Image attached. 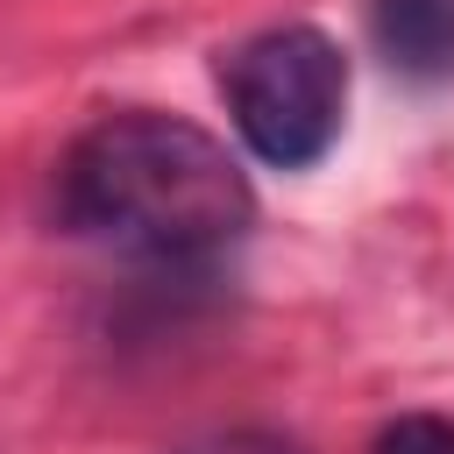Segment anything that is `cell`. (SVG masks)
I'll return each instance as SVG.
<instances>
[{"mask_svg": "<svg viewBox=\"0 0 454 454\" xmlns=\"http://www.w3.org/2000/svg\"><path fill=\"white\" fill-rule=\"evenodd\" d=\"M220 85H227V114H234L241 142L270 170L319 163L340 135V114H348V57L333 35H319L305 21L248 35L227 57Z\"/></svg>", "mask_w": 454, "mask_h": 454, "instance_id": "7a4b0ae2", "label": "cell"}, {"mask_svg": "<svg viewBox=\"0 0 454 454\" xmlns=\"http://www.w3.org/2000/svg\"><path fill=\"white\" fill-rule=\"evenodd\" d=\"M369 454H454V419L404 411V419H390V426L369 440Z\"/></svg>", "mask_w": 454, "mask_h": 454, "instance_id": "277c9868", "label": "cell"}, {"mask_svg": "<svg viewBox=\"0 0 454 454\" xmlns=\"http://www.w3.org/2000/svg\"><path fill=\"white\" fill-rule=\"evenodd\" d=\"M184 454H298L284 433H220V440H199Z\"/></svg>", "mask_w": 454, "mask_h": 454, "instance_id": "5b68a950", "label": "cell"}, {"mask_svg": "<svg viewBox=\"0 0 454 454\" xmlns=\"http://www.w3.org/2000/svg\"><path fill=\"white\" fill-rule=\"evenodd\" d=\"M64 213L71 227L142 248V255H213L227 248L255 199L220 135L177 114H106L64 156Z\"/></svg>", "mask_w": 454, "mask_h": 454, "instance_id": "6da1fadb", "label": "cell"}, {"mask_svg": "<svg viewBox=\"0 0 454 454\" xmlns=\"http://www.w3.org/2000/svg\"><path fill=\"white\" fill-rule=\"evenodd\" d=\"M376 43L411 78L454 71V0H376Z\"/></svg>", "mask_w": 454, "mask_h": 454, "instance_id": "3957f363", "label": "cell"}]
</instances>
